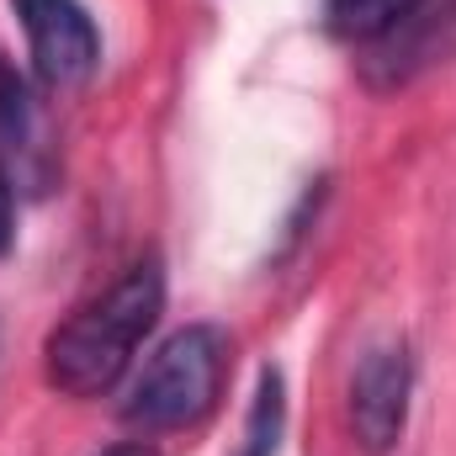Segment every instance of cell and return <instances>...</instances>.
<instances>
[{"mask_svg":"<svg viewBox=\"0 0 456 456\" xmlns=\"http://www.w3.org/2000/svg\"><path fill=\"white\" fill-rule=\"evenodd\" d=\"M165 308L159 260H138L112 287L48 335V382L69 398H102L133 366V350Z\"/></svg>","mask_w":456,"mask_h":456,"instance_id":"6da1fadb","label":"cell"},{"mask_svg":"<svg viewBox=\"0 0 456 456\" xmlns=\"http://www.w3.org/2000/svg\"><path fill=\"white\" fill-rule=\"evenodd\" d=\"M224 371H228V335L218 324H186L149 355V366L127 387L122 419L133 430H186L218 403Z\"/></svg>","mask_w":456,"mask_h":456,"instance_id":"7a4b0ae2","label":"cell"},{"mask_svg":"<svg viewBox=\"0 0 456 456\" xmlns=\"http://www.w3.org/2000/svg\"><path fill=\"white\" fill-rule=\"evenodd\" d=\"M409 393H414V355L403 340L371 345L350 371V430L361 452L382 456L398 446L409 425Z\"/></svg>","mask_w":456,"mask_h":456,"instance_id":"3957f363","label":"cell"},{"mask_svg":"<svg viewBox=\"0 0 456 456\" xmlns=\"http://www.w3.org/2000/svg\"><path fill=\"white\" fill-rule=\"evenodd\" d=\"M16 16H21L37 80L80 86L102 64V32L80 0H16Z\"/></svg>","mask_w":456,"mask_h":456,"instance_id":"277c9868","label":"cell"},{"mask_svg":"<svg viewBox=\"0 0 456 456\" xmlns=\"http://www.w3.org/2000/svg\"><path fill=\"white\" fill-rule=\"evenodd\" d=\"M59 170V149H53V133L37 112L27 80L16 69L0 64V181L16 191H48Z\"/></svg>","mask_w":456,"mask_h":456,"instance_id":"5b68a950","label":"cell"},{"mask_svg":"<svg viewBox=\"0 0 456 456\" xmlns=\"http://www.w3.org/2000/svg\"><path fill=\"white\" fill-rule=\"evenodd\" d=\"M425 0H324V27L340 43H387Z\"/></svg>","mask_w":456,"mask_h":456,"instance_id":"8992f818","label":"cell"},{"mask_svg":"<svg viewBox=\"0 0 456 456\" xmlns=\"http://www.w3.org/2000/svg\"><path fill=\"white\" fill-rule=\"evenodd\" d=\"M281 430H287V382H281L276 366H265L260 382H255V403H249V419H244L239 456H276Z\"/></svg>","mask_w":456,"mask_h":456,"instance_id":"52a82bcc","label":"cell"},{"mask_svg":"<svg viewBox=\"0 0 456 456\" xmlns=\"http://www.w3.org/2000/svg\"><path fill=\"white\" fill-rule=\"evenodd\" d=\"M11 239H16V213H11V186L0 181V255L11 249Z\"/></svg>","mask_w":456,"mask_h":456,"instance_id":"ba28073f","label":"cell"},{"mask_svg":"<svg viewBox=\"0 0 456 456\" xmlns=\"http://www.w3.org/2000/svg\"><path fill=\"white\" fill-rule=\"evenodd\" d=\"M102 456H159V452L143 446V441H133V446H112V452H102Z\"/></svg>","mask_w":456,"mask_h":456,"instance_id":"9c48e42d","label":"cell"}]
</instances>
